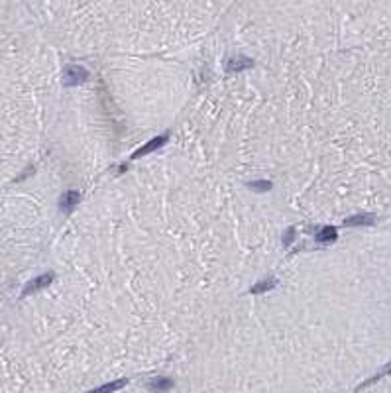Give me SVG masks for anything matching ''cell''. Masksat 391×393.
<instances>
[{
	"instance_id": "cell-5",
	"label": "cell",
	"mask_w": 391,
	"mask_h": 393,
	"mask_svg": "<svg viewBox=\"0 0 391 393\" xmlns=\"http://www.w3.org/2000/svg\"><path fill=\"white\" fill-rule=\"evenodd\" d=\"M250 67H254V59H250V57H232L226 63V71H244Z\"/></svg>"
},
{
	"instance_id": "cell-2",
	"label": "cell",
	"mask_w": 391,
	"mask_h": 393,
	"mask_svg": "<svg viewBox=\"0 0 391 393\" xmlns=\"http://www.w3.org/2000/svg\"><path fill=\"white\" fill-rule=\"evenodd\" d=\"M54 274L52 272H48V274H44V276H40V278H36V280H32L30 283H26V287L22 289V297H28V295H32V293H36V291H40V289H44V287H48L52 281H54Z\"/></svg>"
},
{
	"instance_id": "cell-4",
	"label": "cell",
	"mask_w": 391,
	"mask_h": 393,
	"mask_svg": "<svg viewBox=\"0 0 391 393\" xmlns=\"http://www.w3.org/2000/svg\"><path fill=\"white\" fill-rule=\"evenodd\" d=\"M77 203H79V193H77V191H67V193H63L61 199H59V209H61L65 215H69V213H73V209H75Z\"/></svg>"
},
{
	"instance_id": "cell-13",
	"label": "cell",
	"mask_w": 391,
	"mask_h": 393,
	"mask_svg": "<svg viewBox=\"0 0 391 393\" xmlns=\"http://www.w3.org/2000/svg\"><path fill=\"white\" fill-rule=\"evenodd\" d=\"M386 374H391V364H390V366H386V368H384V370H382V372H380L378 376H374L372 380H368V382H366V384H364L362 388H366V386H370L372 382H376V380H380V378H382V376H386Z\"/></svg>"
},
{
	"instance_id": "cell-1",
	"label": "cell",
	"mask_w": 391,
	"mask_h": 393,
	"mask_svg": "<svg viewBox=\"0 0 391 393\" xmlns=\"http://www.w3.org/2000/svg\"><path fill=\"white\" fill-rule=\"evenodd\" d=\"M89 79V71L83 67V65H69L65 67L63 71V85L65 87H75V85H81Z\"/></svg>"
},
{
	"instance_id": "cell-8",
	"label": "cell",
	"mask_w": 391,
	"mask_h": 393,
	"mask_svg": "<svg viewBox=\"0 0 391 393\" xmlns=\"http://www.w3.org/2000/svg\"><path fill=\"white\" fill-rule=\"evenodd\" d=\"M336 236H338V232H336L335 226H325L323 230H319L317 232V242H321V244H329V242H335Z\"/></svg>"
},
{
	"instance_id": "cell-3",
	"label": "cell",
	"mask_w": 391,
	"mask_h": 393,
	"mask_svg": "<svg viewBox=\"0 0 391 393\" xmlns=\"http://www.w3.org/2000/svg\"><path fill=\"white\" fill-rule=\"evenodd\" d=\"M169 134H162V136H158V138H154V140H150L146 146H142L140 150H136L134 154H132V160H136V158H142V156H148V154H152V152H156L158 148H162L166 142H168Z\"/></svg>"
},
{
	"instance_id": "cell-7",
	"label": "cell",
	"mask_w": 391,
	"mask_h": 393,
	"mask_svg": "<svg viewBox=\"0 0 391 393\" xmlns=\"http://www.w3.org/2000/svg\"><path fill=\"white\" fill-rule=\"evenodd\" d=\"M146 388L154 393H164L173 388V382L168 380V378H154V380H150V382L146 384Z\"/></svg>"
},
{
	"instance_id": "cell-12",
	"label": "cell",
	"mask_w": 391,
	"mask_h": 393,
	"mask_svg": "<svg viewBox=\"0 0 391 393\" xmlns=\"http://www.w3.org/2000/svg\"><path fill=\"white\" fill-rule=\"evenodd\" d=\"M295 238V228H287L285 230V234H283V246L287 248L289 244H291V240Z\"/></svg>"
},
{
	"instance_id": "cell-9",
	"label": "cell",
	"mask_w": 391,
	"mask_h": 393,
	"mask_svg": "<svg viewBox=\"0 0 391 393\" xmlns=\"http://www.w3.org/2000/svg\"><path fill=\"white\" fill-rule=\"evenodd\" d=\"M126 384H128V380H116V382L105 384V386H101V388H97V390H93V392L89 393H114L118 392V390H122Z\"/></svg>"
},
{
	"instance_id": "cell-11",
	"label": "cell",
	"mask_w": 391,
	"mask_h": 393,
	"mask_svg": "<svg viewBox=\"0 0 391 393\" xmlns=\"http://www.w3.org/2000/svg\"><path fill=\"white\" fill-rule=\"evenodd\" d=\"M248 187L254 191H270L274 185H272V181H250Z\"/></svg>"
},
{
	"instance_id": "cell-10",
	"label": "cell",
	"mask_w": 391,
	"mask_h": 393,
	"mask_svg": "<svg viewBox=\"0 0 391 393\" xmlns=\"http://www.w3.org/2000/svg\"><path fill=\"white\" fill-rule=\"evenodd\" d=\"M276 283H278V280H274V278H268V280H264V281H258V283L250 289V293H252V295H260V293H264V291L274 289V287H276Z\"/></svg>"
},
{
	"instance_id": "cell-6",
	"label": "cell",
	"mask_w": 391,
	"mask_h": 393,
	"mask_svg": "<svg viewBox=\"0 0 391 393\" xmlns=\"http://www.w3.org/2000/svg\"><path fill=\"white\" fill-rule=\"evenodd\" d=\"M376 223V215L364 213V215H354L344 221V226H370Z\"/></svg>"
}]
</instances>
